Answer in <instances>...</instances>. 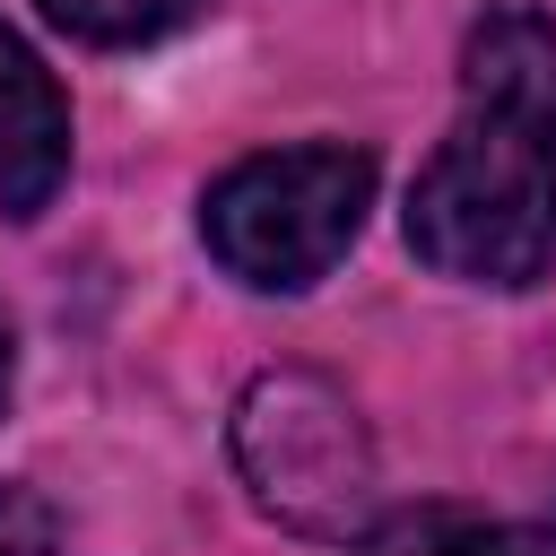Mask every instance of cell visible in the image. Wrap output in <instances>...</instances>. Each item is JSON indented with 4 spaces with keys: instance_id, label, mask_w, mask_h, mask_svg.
I'll return each instance as SVG.
<instances>
[{
    "instance_id": "5",
    "label": "cell",
    "mask_w": 556,
    "mask_h": 556,
    "mask_svg": "<svg viewBox=\"0 0 556 556\" xmlns=\"http://www.w3.org/2000/svg\"><path fill=\"white\" fill-rule=\"evenodd\" d=\"M43 26H61L70 43H96V52H130V43H165L182 35L208 0H35Z\"/></svg>"
},
{
    "instance_id": "6",
    "label": "cell",
    "mask_w": 556,
    "mask_h": 556,
    "mask_svg": "<svg viewBox=\"0 0 556 556\" xmlns=\"http://www.w3.org/2000/svg\"><path fill=\"white\" fill-rule=\"evenodd\" d=\"M356 556H539L521 530H504V521H486V513H408V521H391V530H365L356 539Z\"/></svg>"
},
{
    "instance_id": "7",
    "label": "cell",
    "mask_w": 556,
    "mask_h": 556,
    "mask_svg": "<svg viewBox=\"0 0 556 556\" xmlns=\"http://www.w3.org/2000/svg\"><path fill=\"white\" fill-rule=\"evenodd\" d=\"M0 556H61V513L17 478H0Z\"/></svg>"
},
{
    "instance_id": "1",
    "label": "cell",
    "mask_w": 556,
    "mask_h": 556,
    "mask_svg": "<svg viewBox=\"0 0 556 556\" xmlns=\"http://www.w3.org/2000/svg\"><path fill=\"white\" fill-rule=\"evenodd\" d=\"M408 252L460 287H539L556 252V26L539 9L469 26L460 113L408 182Z\"/></svg>"
},
{
    "instance_id": "2",
    "label": "cell",
    "mask_w": 556,
    "mask_h": 556,
    "mask_svg": "<svg viewBox=\"0 0 556 556\" xmlns=\"http://www.w3.org/2000/svg\"><path fill=\"white\" fill-rule=\"evenodd\" d=\"M365 208H374L365 148H348V139L261 148L208 182L200 243L217 252L226 278H243L261 295H304L348 261V243L365 235Z\"/></svg>"
},
{
    "instance_id": "3",
    "label": "cell",
    "mask_w": 556,
    "mask_h": 556,
    "mask_svg": "<svg viewBox=\"0 0 556 556\" xmlns=\"http://www.w3.org/2000/svg\"><path fill=\"white\" fill-rule=\"evenodd\" d=\"M235 469L252 486V504L278 530L304 539H365L374 521V434L356 417V400L330 374L278 365L235 400Z\"/></svg>"
},
{
    "instance_id": "4",
    "label": "cell",
    "mask_w": 556,
    "mask_h": 556,
    "mask_svg": "<svg viewBox=\"0 0 556 556\" xmlns=\"http://www.w3.org/2000/svg\"><path fill=\"white\" fill-rule=\"evenodd\" d=\"M70 174V104L52 70L26 52V35L0 26V208L35 217Z\"/></svg>"
},
{
    "instance_id": "8",
    "label": "cell",
    "mask_w": 556,
    "mask_h": 556,
    "mask_svg": "<svg viewBox=\"0 0 556 556\" xmlns=\"http://www.w3.org/2000/svg\"><path fill=\"white\" fill-rule=\"evenodd\" d=\"M9 382H17V339H9V313H0V408H9Z\"/></svg>"
}]
</instances>
